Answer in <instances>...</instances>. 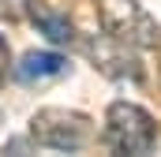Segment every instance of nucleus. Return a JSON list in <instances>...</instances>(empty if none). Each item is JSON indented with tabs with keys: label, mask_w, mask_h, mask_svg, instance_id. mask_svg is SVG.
<instances>
[{
	"label": "nucleus",
	"mask_w": 161,
	"mask_h": 157,
	"mask_svg": "<svg viewBox=\"0 0 161 157\" xmlns=\"http://www.w3.org/2000/svg\"><path fill=\"white\" fill-rule=\"evenodd\" d=\"M26 135L34 138L38 150H53V154H79L94 142V120L79 112V109H64V105H45L30 116Z\"/></svg>",
	"instance_id": "1"
},
{
	"label": "nucleus",
	"mask_w": 161,
	"mask_h": 157,
	"mask_svg": "<svg viewBox=\"0 0 161 157\" xmlns=\"http://www.w3.org/2000/svg\"><path fill=\"white\" fill-rule=\"evenodd\" d=\"M26 15H30V23L38 26V34H45L53 45H64V49L79 45V30H75L71 15L56 11L53 4H45V0H26Z\"/></svg>",
	"instance_id": "6"
},
{
	"label": "nucleus",
	"mask_w": 161,
	"mask_h": 157,
	"mask_svg": "<svg viewBox=\"0 0 161 157\" xmlns=\"http://www.w3.org/2000/svg\"><path fill=\"white\" fill-rule=\"evenodd\" d=\"M0 123H4V112H0Z\"/></svg>",
	"instance_id": "8"
},
{
	"label": "nucleus",
	"mask_w": 161,
	"mask_h": 157,
	"mask_svg": "<svg viewBox=\"0 0 161 157\" xmlns=\"http://www.w3.org/2000/svg\"><path fill=\"white\" fill-rule=\"evenodd\" d=\"M82 56L101 71V75H109L113 82H142V64H139V49H131V45H124V41L109 38L105 30L101 34H94V38L82 41Z\"/></svg>",
	"instance_id": "4"
},
{
	"label": "nucleus",
	"mask_w": 161,
	"mask_h": 157,
	"mask_svg": "<svg viewBox=\"0 0 161 157\" xmlns=\"http://www.w3.org/2000/svg\"><path fill=\"white\" fill-rule=\"evenodd\" d=\"M8 71H11V49H8V41L0 34V86L8 82Z\"/></svg>",
	"instance_id": "7"
},
{
	"label": "nucleus",
	"mask_w": 161,
	"mask_h": 157,
	"mask_svg": "<svg viewBox=\"0 0 161 157\" xmlns=\"http://www.w3.org/2000/svg\"><path fill=\"white\" fill-rule=\"evenodd\" d=\"M11 75L23 86H41V82H56V78L71 75V64H68V56H60L53 49H30L19 64H11Z\"/></svg>",
	"instance_id": "5"
},
{
	"label": "nucleus",
	"mask_w": 161,
	"mask_h": 157,
	"mask_svg": "<svg viewBox=\"0 0 161 157\" xmlns=\"http://www.w3.org/2000/svg\"><path fill=\"white\" fill-rule=\"evenodd\" d=\"M94 4V15H97V26L109 34V38L124 41L139 52L146 49H161V23L139 4V0H90Z\"/></svg>",
	"instance_id": "2"
},
{
	"label": "nucleus",
	"mask_w": 161,
	"mask_h": 157,
	"mask_svg": "<svg viewBox=\"0 0 161 157\" xmlns=\"http://www.w3.org/2000/svg\"><path fill=\"white\" fill-rule=\"evenodd\" d=\"M109 154L142 157L158 146V123L154 116L135 101H113L105 109V131H101Z\"/></svg>",
	"instance_id": "3"
}]
</instances>
